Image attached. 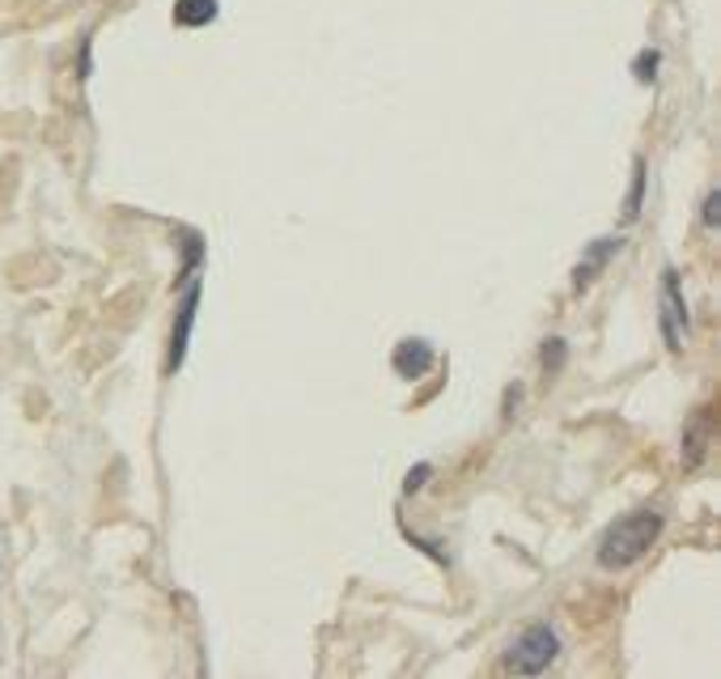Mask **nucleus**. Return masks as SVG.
Wrapping results in <instances>:
<instances>
[{
	"mask_svg": "<svg viewBox=\"0 0 721 679\" xmlns=\"http://www.w3.org/2000/svg\"><path fill=\"white\" fill-rule=\"evenodd\" d=\"M721 217V192H709V200H705V226L713 230Z\"/></svg>",
	"mask_w": 721,
	"mask_h": 679,
	"instance_id": "obj_10",
	"label": "nucleus"
},
{
	"mask_svg": "<svg viewBox=\"0 0 721 679\" xmlns=\"http://www.w3.org/2000/svg\"><path fill=\"white\" fill-rule=\"evenodd\" d=\"M390 366H395V374H399V379H425V374H429V366H433L429 340H403V344L395 348Z\"/></svg>",
	"mask_w": 721,
	"mask_h": 679,
	"instance_id": "obj_5",
	"label": "nucleus"
},
{
	"mask_svg": "<svg viewBox=\"0 0 721 679\" xmlns=\"http://www.w3.org/2000/svg\"><path fill=\"white\" fill-rule=\"evenodd\" d=\"M429 472H433L429 463H421L416 472H408V481H403V488H408V492H416V488L425 485V476H429Z\"/></svg>",
	"mask_w": 721,
	"mask_h": 679,
	"instance_id": "obj_11",
	"label": "nucleus"
},
{
	"mask_svg": "<svg viewBox=\"0 0 721 679\" xmlns=\"http://www.w3.org/2000/svg\"><path fill=\"white\" fill-rule=\"evenodd\" d=\"M687 323V310H683V293H679V272L667 268L662 272V336L671 348H679V332Z\"/></svg>",
	"mask_w": 721,
	"mask_h": 679,
	"instance_id": "obj_4",
	"label": "nucleus"
},
{
	"mask_svg": "<svg viewBox=\"0 0 721 679\" xmlns=\"http://www.w3.org/2000/svg\"><path fill=\"white\" fill-rule=\"evenodd\" d=\"M662 535V514L654 510H636V514H625L620 523H611L603 539H598V565L603 569H628L636 565Z\"/></svg>",
	"mask_w": 721,
	"mask_h": 679,
	"instance_id": "obj_1",
	"label": "nucleus"
},
{
	"mask_svg": "<svg viewBox=\"0 0 721 679\" xmlns=\"http://www.w3.org/2000/svg\"><path fill=\"white\" fill-rule=\"evenodd\" d=\"M620 246H625V239H598V243L590 246V251L581 255V264H577V272H574V290H577V293L590 290V281H594V277H598V272L607 268V259H611V255H616Z\"/></svg>",
	"mask_w": 721,
	"mask_h": 679,
	"instance_id": "obj_6",
	"label": "nucleus"
},
{
	"mask_svg": "<svg viewBox=\"0 0 721 679\" xmlns=\"http://www.w3.org/2000/svg\"><path fill=\"white\" fill-rule=\"evenodd\" d=\"M195 310H199V281L192 277V285H188L183 302H179V323H175V332H170V370H179V366H183V357H188V340H192V328H195Z\"/></svg>",
	"mask_w": 721,
	"mask_h": 679,
	"instance_id": "obj_3",
	"label": "nucleus"
},
{
	"mask_svg": "<svg viewBox=\"0 0 721 679\" xmlns=\"http://www.w3.org/2000/svg\"><path fill=\"white\" fill-rule=\"evenodd\" d=\"M81 77H90V43L81 48Z\"/></svg>",
	"mask_w": 721,
	"mask_h": 679,
	"instance_id": "obj_12",
	"label": "nucleus"
},
{
	"mask_svg": "<svg viewBox=\"0 0 721 679\" xmlns=\"http://www.w3.org/2000/svg\"><path fill=\"white\" fill-rule=\"evenodd\" d=\"M217 13H221V4H217V0H179V4H175V22H179V26H188V30L217 22Z\"/></svg>",
	"mask_w": 721,
	"mask_h": 679,
	"instance_id": "obj_7",
	"label": "nucleus"
},
{
	"mask_svg": "<svg viewBox=\"0 0 721 679\" xmlns=\"http://www.w3.org/2000/svg\"><path fill=\"white\" fill-rule=\"evenodd\" d=\"M658 60H662L658 51H641V55L632 60V77H636V81H654V73H658Z\"/></svg>",
	"mask_w": 721,
	"mask_h": 679,
	"instance_id": "obj_9",
	"label": "nucleus"
},
{
	"mask_svg": "<svg viewBox=\"0 0 721 679\" xmlns=\"http://www.w3.org/2000/svg\"><path fill=\"white\" fill-rule=\"evenodd\" d=\"M556 650H561L556 629H548V625H530V629L514 641L510 671H514V676H543V671L556 663Z\"/></svg>",
	"mask_w": 721,
	"mask_h": 679,
	"instance_id": "obj_2",
	"label": "nucleus"
},
{
	"mask_svg": "<svg viewBox=\"0 0 721 679\" xmlns=\"http://www.w3.org/2000/svg\"><path fill=\"white\" fill-rule=\"evenodd\" d=\"M641 195H645V162H636V166H632V188H628V204H625L628 221L641 213Z\"/></svg>",
	"mask_w": 721,
	"mask_h": 679,
	"instance_id": "obj_8",
	"label": "nucleus"
}]
</instances>
